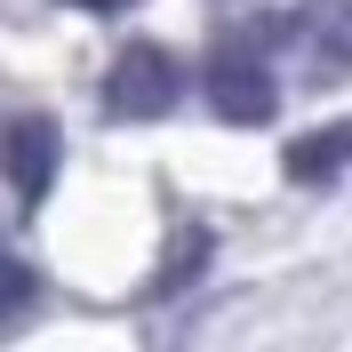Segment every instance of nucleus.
<instances>
[{
    "label": "nucleus",
    "mask_w": 352,
    "mask_h": 352,
    "mask_svg": "<svg viewBox=\"0 0 352 352\" xmlns=\"http://www.w3.org/2000/svg\"><path fill=\"white\" fill-rule=\"evenodd\" d=\"M200 264H208V232H176V241H168V264L153 272V296H176L184 272H200Z\"/></svg>",
    "instance_id": "obj_5"
},
{
    "label": "nucleus",
    "mask_w": 352,
    "mask_h": 352,
    "mask_svg": "<svg viewBox=\"0 0 352 352\" xmlns=\"http://www.w3.org/2000/svg\"><path fill=\"white\" fill-rule=\"evenodd\" d=\"M208 104H217V120H232V129H256V120H272L280 88H272V72H264L248 48H224L217 65H208Z\"/></svg>",
    "instance_id": "obj_2"
},
{
    "label": "nucleus",
    "mask_w": 352,
    "mask_h": 352,
    "mask_svg": "<svg viewBox=\"0 0 352 352\" xmlns=\"http://www.w3.org/2000/svg\"><path fill=\"white\" fill-rule=\"evenodd\" d=\"M65 8H88V16H120V8H136V0H65Z\"/></svg>",
    "instance_id": "obj_7"
},
{
    "label": "nucleus",
    "mask_w": 352,
    "mask_h": 352,
    "mask_svg": "<svg viewBox=\"0 0 352 352\" xmlns=\"http://www.w3.org/2000/svg\"><path fill=\"white\" fill-rule=\"evenodd\" d=\"M24 296H32V272H24L16 256H8V264H0V312L16 320V312H24Z\"/></svg>",
    "instance_id": "obj_6"
},
{
    "label": "nucleus",
    "mask_w": 352,
    "mask_h": 352,
    "mask_svg": "<svg viewBox=\"0 0 352 352\" xmlns=\"http://www.w3.org/2000/svg\"><path fill=\"white\" fill-rule=\"evenodd\" d=\"M56 160H65L56 129H48L41 112H24L16 129H8V184H16V200H24V208H32V200L48 192V176H56Z\"/></svg>",
    "instance_id": "obj_3"
},
{
    "label": "nucleus",
    "mask_w": 352,
    "mask_h": 352,
    "mask_svg": "<svg viewBox=\"0 0 352 352\" xmlns=\"http://www.w3.org/2000/svg\"><path fill=\"white\" fill-rule=\"evenodd\" d=\"M280 168H288V184H320V176L352 168V120H329V129L296 136V144L280 153Z\"/></svg>",
    "instance_id": "obj_4"
},
{
    "label": "nucleus",
    "mask_w": 352,
    "mask_h": 352,
    "mask_svg": "<svg viewBox=\"0 0 352 352\" xmlns=\"http://www.w3.org/2000/svg\"><path fill=\"white\" fill-rule=\"evenodd\" d=\"M104 96H112V112H120V120H160V112H168L176 96H184V72H176V56H168V48L136 41L129 56L112 65Z\"/></svg>",
    "instance_id": "obj_1"
}]
</instances>
